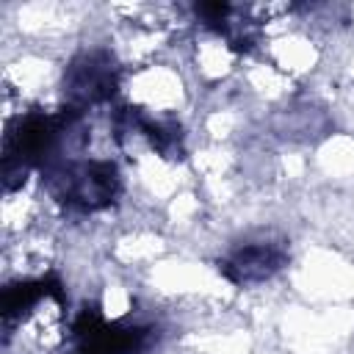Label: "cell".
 Here are the masks:
<instances>
[{"label":"cell","mask_w":354,"mask_h":354,"mask_svg":"<svg viewBox=\"0 0 354 354\" xmlns=\"http://www.w3.org/2000/svg\"><path fill=\"white\" fill-rule=\"evenodd\" d=\"M282 266H285V249L277 243L260 241V243H246L232 249L218 268L235 285H254L274 277Z\"/></svg>","instance_id":"obj_4"},{"label":"cell","mask_w":354,"mask_h":354,"mask_svg":"<svg viewBox=\"0 0 354 354\" xmlns=\"http://www.w3.org/2000/svg\"><path fill=\"white\" fill-rule=\"evenodd\" d=\"M53 194L75 210H100L119 194V171L111 160L58 163L47 171Z\"/></svg>","instance_id":"obj_1"},{"label":"cell","mask_w":354,"mask_h":354,"mask_svg":"<svg viewBox=\"0 0 354 354\" xmlns=\"http://www.w3.org/2000/svg\"><path fill=\"white\" fill-rule=\"evenodd\" d=\"M75 346L77 354H133L144 346L141 326L108 324L97 313H83L75 321Z\"/></svg>","instance_id":"obj_2"},{"label":"cell","mask_w":354,"mask_h":354,"mask_svg":"<svg viewBox=\"0 0 354 354\" xmlns=\"http://www.w3.org/2000/svg\"><path fill=\"white\" fill-rule=\"evenodd\" d=\"M64 86H66V94L72 100V111L75 113L80 108L91 105V102L108 100L113 94V86H116L111 58L105 53H86V55H80L66 69Z\"/></svg>","instance_id":"obj_3"}]
</instances>
